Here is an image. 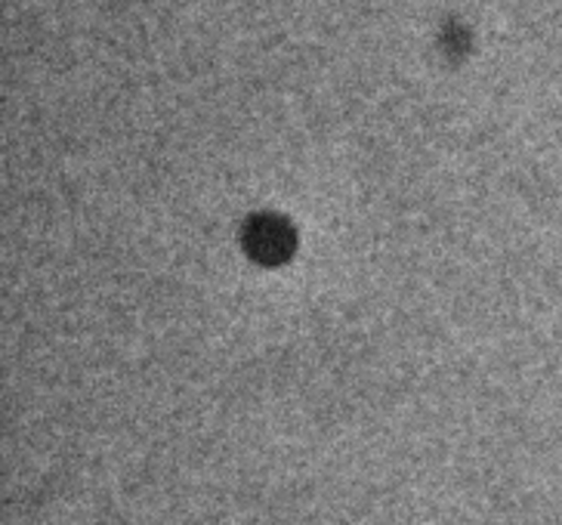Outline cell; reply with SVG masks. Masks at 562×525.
Listing matches in <instances>:
<instances>
[{
    "label": "cell",
    "mask_w": 562,
    "mask_h": 525,
    "mask_svg": "<svg viewBox=\"0 0 562 525\" xmlns=\"http://www.w3.org/2000/svg\"><path fill=\"white\" fill-rule=\"evenodd\" d=\"M300 247L297 230L291 226V220L272 211L254 214L241 226V250L250 262L263 266V269H281L294 260Z\"/></svg>",
    "instance_id": "cell-1"
}]
</instances>
